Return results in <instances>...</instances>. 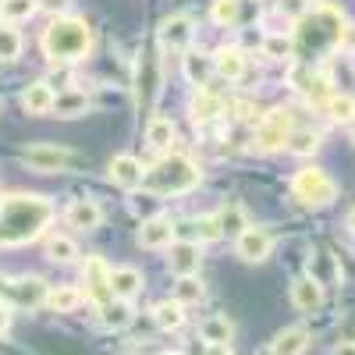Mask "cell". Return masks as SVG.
<instances>
[{
    "label": "cell",
    "mask_w": 355,
    "mask_h": 355,
    "mask_svg": "<svg viewBox=\"0 0 355 355\" xmlns=\"http://www.w3.org/2000/svg\"><path fill=\"white\" fill-rule=\"evenodd\" d=\"M53 220V202L46 196H8L0 202V245L36 242Z\"/></svg>",
    "instance_id": "cell-1"
},
{
    "label": "cell",
    "mask_w": 355,
    "mask_h": 355,
    "mask_svg": "<svg viewBox=\"0 0 355 355\" xmlns=\"http://www.w3.org/2000/svg\"><path fill=\"white\" fill-rule=\"evenodd\" d=\"M93 46V28H89L85 18H75V15H57L46 33H43V53L50 61H82Z\"/></svg>",
    "instance_id": "cell-2"
},
{
    "label": "cell",
    "mask_w": 355,
    "mask_h": 355,
    "mask_svg": "<svg viewBox=\"0 0 355 355\" xmlns=\"http://www.w3.org/2000/svg\"><path fill=\"white\" fill-rule=\"evenodd\" d=\"M202 171L189 160V157H164L157 167H150L142 174V185L150 196H182V192H192L199 185Z\"/></svg>",
    "instance_id": "cell-3"
},
{
    "label": "cell",
    "mask_w": 355,
    "mask_h": 355,
    "mask_svg": "<svg viewBox=\"0 0 355 355\" xmlns=\"http://www.w3.org/2000/svg\"><path fill=\"white\" fill-rule=\"evenodd\" d=\"M291 196L302 206H331L338 199V185L323 167H302L291 178Z\"/></svg>",
    "instance_id": "cell-4"
},
{
    "label": "cell",
    "mask_w": 355,
    "mask_h": 355,
    "mask_svg": "<svg viewBox=\"0 0 355 355\" xmlns=\"http://www.w3.org/2000/svg\"><path fill=\"white\" fill-rule=\"evenodd\" d=\"M0 291H4V302L8 306H18V309H33V306H43L46 302V281L28 274V277H8L0 281Z\"/></svg>",
    "instance_id": "cell-5"
},
{
    "label": "cell",
    "mask_w": 355,
    "mask_h": 355,
    "mask_svg": "<svg viewBox=\"0 0 355 355\" xmlns=\"http://www.w3.org/2000/svg\"><path fill=\"white\" fill-rule=\"evenodd\" d=\"M160 61L153 53H142L139 64H135V100H139V110H150L160 96Z\"/></svg>",
    "instance_id": "cell-6"
},
{
    "label": "cell",
    "mask_w": 355,
    "mask_h": 355,
    "mask_svg": "<svg viewBox=\"0 0 355 355\" xmlns=\"http://www.w3.org/2000/svg\"><path fill=\"white\" fill-rule=\"evenodd\" d=\"M288 135H291V114H288V110H270V114H266L263 121L256 125L252 142H256V150L274 153V150H281V146L288 142Z\"/></svg>",
    "instance_id": "cell-7"
},
{
    "label": "cell",
    "mask_w": 355,
    "mask_h": 355,
    "mask_svg": "<svg viewBox=\"0 0 355 355\" xmlns=\"http://www.w3.org/2000/svg\"><path fill=\"white\" fill-rule=\"evenodd\" d=\"M21 160L40 171V174H53V171H68L78 157L71 150H64V146H50V142H40V146H28V150L21 153Z\"/></svg>",
    "instance_id": "cell-8"
},
{
    "label": "cell",
    "mask_w": 355,
    "mask_h": 355,
    "mask_svg": "<svg viewBox=\"0 0 355 355\" xmlns=\"http://www.w3.org/2000/svg\"><path fill=\"white\" fill-rule=\"evenodd\" d=\"M82 284H85V299H93L96 306H107L114 295H110V266L103 256H89L82 263Z\"/></svg>",
    "instance_id": "cell-9"
},
{
    "label": "cell",
    "mask_w": 355,
    "mask_h": 355,
    "mask_svg": "<svg viewBox=\"0 0 355 355\" xmlns=\"http://www.w3.org/2000/svg\"><path fill=\"white\" fill-rule=\"evenodd\" d=\"M192 36H196V28H192V18L189 15H171L157 28V40H160V50L164 53H185L192 46Z\"/></svg>",
    "instance_id": "cell-10"
},
{
    "label": "cell",
    "mask_w": 355,
    "mask_h": 355,
    "mask_svg": "<svg viewBox=\"0 0 355 355\" xmlns=\"http://www.w3.org/2000/svg\"><path fill=\"white\" fill-rule=\"evenodd\" d=\"M234 252H239L242 263H263L266 256L274 252V234L266 227H245L239 239H234Z\"/></svg>",
    "instance_id": "cell-11"
},
{
    "label": "cell",
    "mask_w": 355,
    "mask_h": 355,
    "mask_svg": "<svg viewBox=\"0 0 355 355\" xmlns=\"http://www.w3.org/2000/svg\"><path fill=\"white\" fill-rule=\"evenodd\" d=\"M174 227H178V224H174L171 217L157 214V217H150V220H142L135 242H139L142 249H167V245L174 242V234H178Z\"/></svg>",
    "instance_id": "cell-12"
},
{
    "label": "cell",
    "mask_w": 355,
    "mask_h": 355,
    "mask_svg": "<svg viewBox=\"0 0 355 355\" xmlns=\"http://www.w3.org/2000/svg\"><path fill=\"white\" fill-rule=\"evenodd\" d=\"M199 263H202V245L199 242H171V256H167V266L171 274L178 277H189V274H199Z\"/></svg>",
    "instance_id": "cell-13"
},
{
    "label": "cell",
    "mask_w": 355,
    "mask_h": 355,
    "mask_svg": "<svg viewBox=\"0 0 355 355\" xmlns=\"http://www.w3.org/2000/svg\"><path fill=\"white\" fill-rule=\"evenodd\" d=\"M142 174H146V167L132 157V153H121V157H114L110 164H107V178L117 185V189H139L142 185Z\"/></svg>",
    "instance_id": "cell-14"
},
{
    "label": "cell",
    "mask_w": 355,
    "mask_h": 355,
    "mask_svg": "<svg viewBox=\"0 0 355 355\" xmlns=\"http://www.w3.org/2000/svg\"><path fill=\"white\" fill-rule=\"evenodd\" d=\"M64 220L78 231H96L103 224V206L96 199H71L64 210Z\"/></svg>",
    "instance_id": "cell-15"
},
{
    "label": "cell",
    "mask_w": 355,
    "mask_h": 355,
    "mask_svg": "<svg viewBox=\"0 0 355 355\" xmlns=\"http://www.w3.org/2000/svg\"><path fill=\"white\" fill-rule=\"evenodd\" d=\"M291 306L299 309V313H316L323 306V284L306 274V277H295L291 281Z\"/></svg>",
    "instance_id": "cell-16"
},
{
    "label": "cell",
    "mask_w": 355,
    "mask_h": 355,
    "mask_svg": "<svg viewBox=\"0 0 355 355\" xmlns=\"http://www.w3.org/2000/svg\"><path fill=\"white\" fill-rule=\"evenodd\" d=\"M142 270H135V266H114L110 270V295L121 302H132L135 295H142Z\"/></svg>",
    "instance_id": "cell-17"
},
{
    "label": "cell",
    "mask_w": 355,
    "mask_h": 355,
    "mask_svg": "<svg viewBox=\"0 0 355 355\" xmlns=\"http://www.w3.org/2000/svg\"><path fill=\"white\" fill-rule=\"evenodd\" d=\"M50 114H53V117H64V121H71V117H82V114H89V96L82 93V89H61V93H53Z\"/></svg>",
    "instance_id": "cell-18"
},
{
    "label": "cell",
    "mask_w": 355,
    "mask_h": 355,
    "mask_svg": "<svg viewBox=\"0 0 355 355\" xmlns=\"http://www.w3.org/2000/svg\"><path fill=\"white\" fill-rule=\"evenodd\" d=\"M245 68H249V61H245V53L239 46H220L214 53V71L220 78H227V82H239L245 75Z\"/></svg>",
    "instance_id": "cell-19"
},
{
    "label": "cell",
    "mask_w": 355,
    "mask_h": 355,
    "mask_svg": "<svg viewBox=\"0 0 355 355\" xmlns=\"http://www.w3.org/2000/svg\"><path fill=\"white\" fill-rule=\"evenodd\" d=\"M50 107H53V85L50 82H33L21 89V110L25 114L40 117V114H50Z\"/></svg>",
    "instance_id": "cell-20"
},
{
    "label": "cell",
    "mask_w": 355,
    "mask_h": 355,
    "mask_svg": "<svg viewBox=\"0 0 355 355\" xmlns=\"http://www.w3.org/2000/svg\"><path fill=\"white\" fill-rule=\"evenodd\" d=\"M174 121L164 114H150V121H146V142L153 146L157 153H167L171 146H174Z\"/></svg>",
    "instance_id": "cell-21"
},
{
    "label": "cell",
    "mask_w": 355,
    "mask_h": 355,
    "mask_svg": "<svg viewBox=\"0 0 355 355\" xmlns=\"http://www.w3.org/2000/svg\"><path fill=\"white\" fill-rule=\"evenodd\" d=\"M199 338H202L206 345H231V338H234V323H231L227 316H220V313L202 316V320H199Z\"/></svg>",
    "instance_id": "cell-22"
},
{
    "label": "cell",
    "mask_w": 355,
    "mask_h": 355,
    "mask_svg": "<svg viewBox=\"0 0 355 355\" xmlns=\"http://www.w3.org/2000/svg\"><path fill=\"white\" fill-rule=\"evenodd\" d=\"M182 71H185V78L192 85H206V82H210V75H217L214 71V57L210 53H196V50H185L182 53Z\"/></svg>",
    "instance_id": "cell-23"
},
{
    "label": "cell",
    "mask_w": 355,
    "mask_h": 355,
    "mask_svg": "<svg viewBox=\"0 0 355 355\" xmlns=\"http://www.w3.org/2000/svg\"><path fill=\"white\" fill-rule=\"evenodd\" d=\"M189 110H192V121H196V125H206V121H214V117H220L224 100H220V96H214L210 89H202V85H199V93L192 96Z\"/></svg>",
    "instance_id": "cell-24"
},
{
    "label": "cell",
    "mask_w": 355,
    "mask_h": 355,
    "mask_svg": "<svg viewBox=\"0 0 355 355\" xmlns=\"http://www.w3.org/2000/svg\"><path fill=\"white\" fill-rule=\"evenodd\" d=\"M309 348V331L306 327H288L270 341V355H302Z\"/></svg>",
    "instance_id": "cell-25"
},
{
    "label": "cell",
    "mask_w": 355,
    "mask_h": 355,
    "mask_svg": "<svg viewBox=\"0 0 355 355\" xmlns=\"http://www.w3.org/2000/svg\"><path fill=\"white\" fill-rule=\"evenodd\" d=\"M132 320H135V313H132V302L110 299L107 306H100V323H103L107 331H125Z\"/></svg>",
    "instance_id": "cell-26"
},
{
    "label": "cell",
    "mask_w": 355,
    "mask_h": 355,
    "mask_svg": "<svg viewBox=\"0 0 355 355\" xmlns=\"http://www.w3.org/2000/svg\"><path fill=\"white\" fill-rule=\"evenodd\" d=\"M82 299H85V295H82L78 288H50L43 306H46L50 313H75V309L82 306Z\"/></svg>",
    "instance_id": "cell-27"
},
{
    "label": "cell",
    "mask_w": 355,
    "mask_h": 355,
    "mask_svg": "<svg viewBox=\"0 0 355 355\" xmlns=\"http://www.w3.org/2000/svg\"><path fill=\"white\" fill-rule=\"evenodd\" d=\"M153 323L160 331H178L185 323V306L178 302V299H171V302H157L153 306Z\"/></svg>",
    "instance_id": "cell-28"
},
{
    "label": "cell",
    "mask_w": 355,
    "mask_h": 355,
    "mask_svg": "<svg viewBox=\"0 0 355 355\" xmlns=\"http://www.w3.org/2000/svg\"><path fill=\"white\" fill-rule=\"evenodd\" d=\"M284 150L295 153V157H313L320 150V132H309V128H291Z\"/></svg>",
    "instance_id": "cell-29"
},
{
    "label": "cell",
    "mask_w": 355,
    "mask_h": 355,
    "mask_svg": "<svg viewBox=\"0 0 355 355\" xmlns=\"http://www.w3.org/2000/svg\"><path fill=\"white\" fill-rule=\"evenodd\" d=\"M174 299L182 306H196L206 299V284L199 281V274H189V277H178L174 281Z\"/></svg>",
    "instance_id": "cell-30"
},
{
    "label": "cell",
    "mask_w": 355,
    "mask_h": 355,
    "mask_svg": "<svg viewBox=\"0 0 355 355\" xmlns=\"http://www.w3.org/2000/svg\"><path fill=\"white\" fill-rule=\"evenodd\" d=\"M217 220H220V231H224V234H231V239H239V234L249 227V217H245V210H242L239 202H227V206H220Z\"/></svg>",
    "instance_id": "cell-31"
},
{
    "label": "cell",
    "mask_w": 355,
    "mask_h": 355,
    "mask_svg": "<svg viewBox=\"0 0 355 355\" xmlns=\"http://www.w3.org/2000/svg\"><path fill=\"white\" fill-rule=\"evenodd\" d=\"M40 11V0H0V18L8 25H18V21H28Z\"/></svg>",
    "instance_id": "cell-32"
},
{
    "label": "cell",
    "mask_w": 355,
    "mask_h": 355,
    "mask_svg": "<svg viewBox=\"0 0 355 355\" xmlns=\"http://www.w3.org/2000/svg\"><path fill=\"white\" fill-rule=\"evenodd\" d=\"M182 227H189V234H192V239L189 242H217L220 239V220H217V214L214 217H196V220H189V224H182Z\"/></svg>",
    "instance_id": "cell-33"
},
{
    "label": "cell",
    "mask_w": 355,
    "mask_h": 355,
    "mask_svg": "<svg viewBox=\"0 0 355 355\" xmlns=\"http://www.w3.org/2000/svg\"><path fill=\"white\" fill-rule=\"evenodd\" d=\"M46 256L53 263H71L78 256V245H75V239H68V234H50L46 239Z\"/></svg>",
    "instance_id": "cell-34"
},
{
    "label": "cell",
    "mask_w": 355,
    "mask_h": 355,
    "mask_svg": "<svg viewBox=\"0 0 355 355\" xmlns=\"http://www.w3.org/2000/svg\"><path fill=\"white\" fill-rule=\"evenodd\" d=\"M18 57H21V36H18V28L4 21L0 25V61H18Z\"/></svg>",
    "instance_id": "cell-35"
},
{
    "label": "cell",
    "mask_w": 355,
    "mask_h": 355,
    "mask_svg": "<svg viewBox=\"0 0 355 355\" xmlns=\"http://www.w3.org/2000/svg\"><path fill=\"white\" fill-rule=\"evenodd\" d=\"M263 53L274 57V61H288V57L295 53V43H291L284 33H270V36L263 40Z\"/></svg>",
    "instance_id": "cell-36"
},
{
    "label": "cell",
    "mask_w": 355,
    "mask_h": 355,
    "mask_svg": "<svg viewBox=\"0 0 355 355\" xmlns=\"http://www.w3.org/2000/svg\"><path fill=\"white\" fill-rule=\"evenodd\" d=\"M327 117L331 121H355V96H331L327 100Z\"/></svg>",
    "instance_id": "cell-37"
},
{
    "label": "cell",
    "mask_w": 355,
    "mask_h": 355,
    "mask_svg": "<svg viewBox=\"0 0 355 355\" xmlns=\"http://www.w3.org/2000/svg\"><path fill=\"white\" fill-rule=\"evenodd\" d=\"M214 21L217 25H234V21H239V15H242V4H239V0H214Z\"/></svg>",
    "instance_id": "cell-38"
},
{
    "label": "cell",
    "mask_w": 355,
    "mask_h": 355,
    "mask_svg": "<svg viewBox=\"0 0 355 355\" xmlns=\"http://www.w3.org/2000/svg\"><path fill=\"white\" fill-rule=\"evenodd\" d=\"M306 8H309V0H284V4H281V15H288V18H302Z\"/></svg>",
    "instance_id": "cell-39"
},
{
    "label": "cell",
    "mask_w": 355,
    "mask_h": 355,
    "mask_svg": "<svg viewBox=\"0 0 355 355\" xmlns=\"http://www.w3.org/2000/svg\"><path fill=\"white\" fill-rule=\"evenodd\" d=\"M68 4H71V0H40V8H46V11H53V15H64Z\"/></svg>",
    "instance_id": "cell-40"
},
{
    "label": "cell",
    "mask_w": 355,
    "mask_h": 355,
    "mask_svg": "<svg viewBox=\"0 0 355 355\" xmlns=\"http://www.w3.org/2000/svg\"><path fill=\"white\" fill-rule=\"evenodd\" d=\"M8 331H11V306L0 302V338H4Z\"/></svg>",
    "instance_id": "cell-41"
},
{
    "label": "cell",
    "mask_w": 355,
    "mask_h": 355,
    "mask_svg": "<svg viewBox=\"0 0 355 355\" xmlns=\"http://www.w3.org/2000/svg\"><path fill=\"white\" fill-rule=\"evenodd\" d=\"M331 355H355V341H341V345H334Z\"/></svg>",
    "instance_id": "cell-42"
},
{
    "label": "cell",
    "mask_w": 355,
    "mask_h": 355,
    "mask_svg": "<svg viewBox=\"0 0 355 355\" xmlns=\"http://www.w3.org/2000/svg\"><path fill=\"white\" fill-rule=\"evenodd\" d=\"M202 355H234V352H231V345H206Z\"/></svg>",
    "instance_id": "cell-43"
},
{
    "label": "cell",
    "mask_w": 355,
    "mask_h": 355,
    "mask_svg": "<svg viewBox=\"0 0 355 355\" xmlns=\"http://www.w3.org/2000/svg\"><path fill=\"white\" fill-rule=\"evenodd\" d=\"M348 231L355 234V206H352V214H348Z\"/></svg>",
    "instance_id": "cell-44"
},
{
    "label": "cell",
    "mask_w": 355,
    "mask_h": 355,
    "mask_svg": "<svg viewBox=\"0 0 355 355\" xmlns=\"http://www.w3.org/2000/svg\"><path fill=\"white\" fill-rule=\"evenodd\" d=\"M164 355H185V352H164Z\"/></svg>",
    "instance_id": "cell-45"
},
{
    "label": "cell",
    "mask_w": 355,
    "mask_h": 355,
    "mask_svg": "<svg viewBox=\"0 0 355 355\" xmlns=\"http://www.w3.org/2000/svg\"><path fill=\"white\" fill-rule=\"evenodd\" d=\"M352 142H355V121H352Z\"/></svg>",
    "instance_id": "cell-46"
},
{
    "label": "cell",
    "mask_w": 355,
    "mask_h": 355,
    "mask_svg": "<svg viewBox=\"0 0 355 355\" xmlns=\"http://www.w3.org/2000/svg\"><path fill=\"white\" fill-rule=\"evenodd\" d=\"M0 202H4V196H0Z\"/></svg>",
    "instance_id": "cell-47"
}]
</instances>
